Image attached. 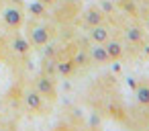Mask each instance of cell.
I'll list each match as a JSON object with an SVG mask.
<instances>
[{
  "mask_svg": "<svg viewBox=\"0 0 149 131\" xmlns=\"http://www.w3.org/2000/svg\"><path fill=\"white\" fill-rule=\"evenodd\" d=\"M57 76H53V74H47V72H37L35 74V78H33V86L51 102V104H55V100H57V80H55Z\"/></svg>",
  "mask_w": 149,
  "mask_h": 131,
  "instance_id": "5",
  "label": "cell"
},
{
  "mask_svg": "<svg viewBox=\"0 0 149 131\" xmlns=\"http://www.w3.org/2000/svg\"><path fill=\"white\" fill-rule=\"evenodd\" d=\"M145 29H147V31H149V15H147V17H145Z\"/></svg>",
  "mask_w": 149,
  "mask_h": 131,
  "instance_id": "15",
  "label": "cell"
},
{
  "mask_svg": "<svg viewBox=\"0 0 149 131\" xmlns=\"http://www.w3.org/2000/svg\"><path fill=\"white\" fill-rule=\"evenodd\" d=\"M88 31H90V41L98 43V45H104L112 37V27H110L108 21H104V23H100V25H96V27H92Z\"/></svg>",
  "mask_w": 149,
  "mask_h": 131,
  "instance_id": "9",
  "label": "cell"
},
{
  "mask_svg": "<svg viewBox=\"0 0 149 131\" xmlns=\"http://www.w3.org/2000/svg\"><path fill=\"white\" fill-rule=\"evenodd\" d=\"M4 2H6V0H0V6H2V4H4Z\"/></svg>",
  "mask_w": 149,
  "mask_h": 131,
  "instance_id": "16",
  "label": "cell"
},
{
  "mask_svg": "<svg viewBox=\"0 0 149 131\" xmlns=\"http://www.w3.org/2000/svg\"><path fill=\"white\" fill-rule=\"evenodd\" d=\"M21 100H23V106L29 111V113H35V115H47L51 111V102L31 84H25L23 90H21Z\"/></svg>",
  "mask_w": 149,
  "mask_h": 131,
  "instance_id": "4",
  "label": "cell"
},
{
  "mask_svg": "<svg viewBox=\"0 0 149 131\" xmlns=\"http://www.w3.org/2000/svg\"><path fill=\"white\" fill-rule=\"evenodd\" d=\"M0 60H4V39L0 37Z\"/></svg>",
  "mask_w": 149,
  "mask_h": 131,
  "instance_id": "13",
  "label": "cell"
},
{
  "mask_svg": "<svg viewBox=\"0 0 149 131\" xmlns=\"http://www.w3.org/2000/svg\"><path fill=\"white\" fill-rule=\"evenodd\" d=\"M25 27H27L25 37L29 39V43H31L33 49L49 47V43H51V39H53V27H51L45 19L33 17L31 21H25Z\"/></svg>",
  "mask_w": 149,
  "mask_h": 131,
  "instance_id": "2",
  "label": "cell"
},
{
  "mask_svg": "<svg viewBox=\"0 0 149 131\" xmlns=\"http://www.w3.org/2000/svg\"><path fill=\"white\" fill-rule=\"evenodd\" d=\"M123 33L127 37V41L133 45V47H143L145 45V39H147V29L137 21V19H131L123 25Z\"/></svg>",
  "mask_w": 149,
  "mask_h": 131,
  "instance_id": "6",
  "label": "cell"
},
{
  "mask_svg": "<svg viewBox=\"0 0 149 131\" xmlns=\"http://www.w3.org/2000/svg\"><path fill=\"white\" fill-rule=\"evenodd\" d=\"M135 98H137V104L149 106V82H143V84L135 90Z\"/></svg>",
  "mask_w": 149,
  "mask_h": 131,
  "instance_id": "12",
  "label": "cell"
},
{
  "mask_svg": "<svg viewBox=\"0 0 149 131\" xmlns=\"http://www.w3.org/2000/svg\"><path fill=\"white\" fill-rule=\"evenodd\" d=\"M4 39V62L8 66H19V68H25L27 62H29V53H31V43L29 39L21 33V29H15V31H6L2 35Z\"/></svg>",
  "mask_w": 149,
  "mask_h": 131,
  "instance_id": "1",
  "label": "cell"
},
{
  "mask_svg": "<svg viewBox=\"0 0 149 131\" xmlns=\"http://www.w3.org/2000/svg\"><path fill=\"white\" fill-rule=\"evenodd\" d=\"M39 2H41V4H45V6L49 8V6H53V4H55V0H39Z\"/></svg>",
  "mask_w": 149,
  "mask_h": 131,
  "instance_id": "14",
  "label": "cell"
},
{
  "mask_svg": "<svg viewBox=\"0 0 149 131\" xmlns=\"http://www.w3.org/2000/svg\"><path fill=\"white\" fill-rule=\"evenodd\" d=\"M0 21L6 31H15V29H23L25 27V8L21 0H6L0 6Z\"/></svg>",
  "mask_w": 149,
  "mask_h": 131,
  "instance_id": "3",
  "label": "cell"
},
{
  "mask_svg": "<svg viewBox=\"0 0 149 131\" xmlns=\"http://www.w3.org/2000/svg\"><path fill=\"white\" fill-rule=\"evenodd\" d=\"M80 21H82L84 29H92V27H96V25L106 21V11L102 6H98V4H90L88 8H84L80 13Z\"/></svg>",
  "mask_w": 149,
  "mask_h": 131,
  "instance_id": "8",
  "label": "cell"
},
{
  "mask_svg": "<svg viewBox=\"0 0 149 131\" xmlns=\"http://www.w3.org/2000/svg\"><path fill=\"white\" fill-rule=\"evenodd\" d=\"M90 62H92V64H100V66H106V64H110V57H108V51H106V47H104V45H98V43H94V45L90 47Z\"/></svg>",
  "mask_w": 149,
  "mask_h": 131,
  "instance_id": "11",
  "label": "cell"
},
{
  "mask_svg": "<svg viewBox=\"0 0 149 131\" xmlns=\"http://www.w3.org/2000/svg\"><path fill=\"white\" fill-rule=\"evenodd\" d=\"M104 47H106V51H108L110 62H120V60L125 57V45H123V41H120V39L110 37V39L104 43Z\"/></svg>",
  "mask_w": 149,
  "mask_h": 131,
  "instance_id": "10",
  "label": "cell"
},
{
  "mask_svg": "<svg viewBox=\"0 0 149 131\" xmlns=\"http://www.w3.org/2000/svg\"><path fill=\"white\" fill-rule=\"evenodd\" d=\"M80 13H82V4H80V0H63L61 2V6L55 11V21H59V23H72V21H76L78 17H80Z\"/></svg>",
  "mask_w": 149,
  "mask_h": 131,
  "instance_id": "7",
  "label": "cell"
}]
</instances>
